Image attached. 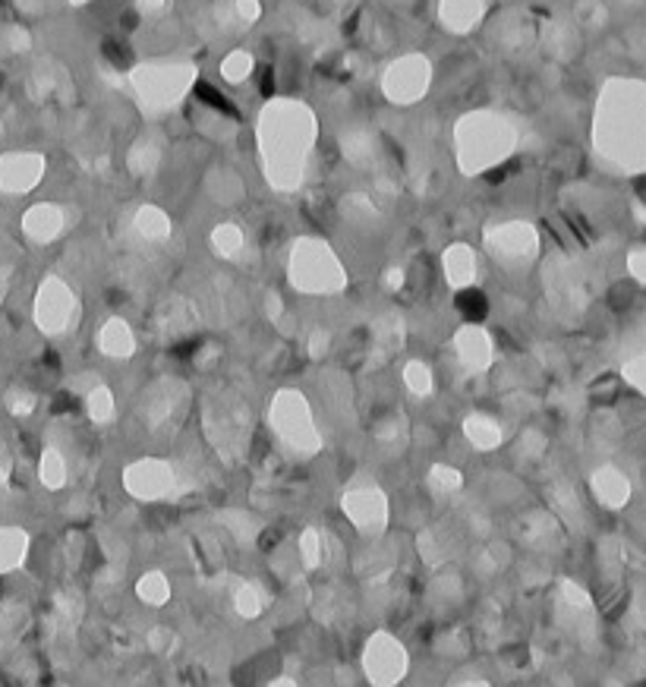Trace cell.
Listing matches in <instances>:
<instances>
[{"label":"cell","mask_w":646,"mask_h":687,"mask_svg":"<svg viewBox=\"0 0 646 687\" xmlns=\"http://www.w3.org/2000/svg\"><path fill=\"white\" fill-rule=\"evenodd\" d=\"M199 95H202V98H205L208 104H215V108H218V111H224V114H234V108H231V101H227L224 95H218L215 89H208V86H205V82H202V86H199Z\"/></svg>","instance_id":"cell-2"},{"label":"cell","mask_w":646,"mask_h":687,"mask_svg":"<svg viewBox=\"0 0 646 687\" xmlns=\"http://www.w3.org/2000/svg\"><path fill=\"white\" fill-rule=\"evenodd\" d=\"M457 306H461L464 316L470 319H483L486 316V297L479 294V290H464L461 297H457Z\"/></svg>","instance_id":"cell-1"}]
</instances>
